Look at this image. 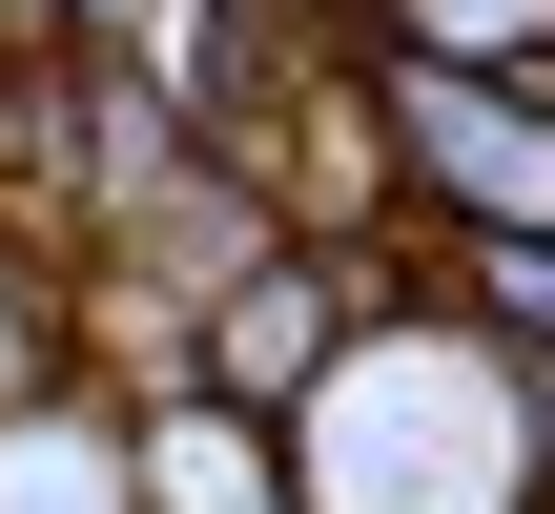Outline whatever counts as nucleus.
I'll list each match as a JSON object with an SVG mask.
<instances>
[{
	"label": "nucleus",
	"mask_w": 555,
	"mask_h": 514,
	"mask_svg": "<svg viewBox=\"0 0 555 514\" xmlns=\"http://www.w3.org/2000/svg\"><path fill=\"white\" fill-rule=\"evenodd\" d=\"M288 514H535V412H515V350L453 330L433 288H391L309 412H288Z\"/></svg>",
	"instance_id": "1"
},
{
	"label": "nucleus",
	"mask_w": 555,
	"mask_h": 514,
	"mask_svg": "<svg viewBox=\"0 0 555 514\" xmlns=\"http://www.w3.org/2000/svg\"><path fill=\"white\" fill-rule=\"evenodd\" d=\"M371 144H391V227H535L555 247V82L371 41Z\"/></svg>",
	"instance_id": "2"
},
{
	"label": "nucleus",
	"mask_w": 555,
	"mask_h": 514,
	"mask_svg": "<svg viewBox=\"0 0 555 514\" xmlns=\"http://www.w3.org/2000/svg\"><path fill=\"white\" fill-rule=\"evenodd\" d=\"M371 309H391V247H288V227H268V247L185 309V391H227V412H268V433H288V412H309V371H330Z\"/></svg>",
	"instance_id": "3"
},
{
	"label": "nucleus",
	"mask_w": 555,
	"mask_h": 514,
	"mask_svg": "<svg viewBox=\"0 0 555 514\" xmlns=\"http://www.w3.org/2000/svg\"><path fill=\"white\" fill-rule=\"evenodd\" d=\"M124 514H288V433L227 391H124Z\"/></svg>",
	"instance_id": "4"
},
{
	"label": "nucleus",
	"mask_w": 555,
	"mask_h": 514,
	"mask_svg": "<svg viewBox=\"0 0 555 514\" xmlns=\"http://www.w3.org/2000/svg\"><path fill=\"white\" fill-rule=\"evenodd\" d=\"M0 514H124V391L103 371L0 391Z\"/></svg>",
	"instance_id": "5"
},
{
	"label": "nucleus",
	"mask_w": 555,
	"mask_h": 514,
	"mask_svg": "<svg viewBox=\"0 0 555 514\" xmlns=\"http://www.w3.org/2000/svg\"><path fill=\"white\" fill-rule=\"evenodd\" d=\"M371 41H412V62H515V82H555V0H371Z\"/></svg>",
	"instance_id": "6"
},
{
	"label": "nucleus",
	"mask_w": 555,
	"mask_h": 514,
	"mask_svg": "<svg viewBox=\"0 0 555 514\" xmlns=\"http://www.w3.org/2000/svg\"><path fill=\"white\" fill-rule=\"evenodd\" d=\"M41 371H62V227L0 206V391H41Z\"/></svg>",
	"instance_id": "7"
}]
</instances>
